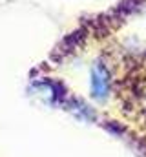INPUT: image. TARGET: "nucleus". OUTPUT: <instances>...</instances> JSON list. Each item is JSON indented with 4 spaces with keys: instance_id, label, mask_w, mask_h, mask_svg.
<instances>
[{
    "instance_id": "obj_1",
    "label": "nucleus",
    "mask_w": 146,
    "mask_h": 157,
    "mask_svg": "<svg viewBox=\"0 0 146 157\" xmlns=\"http://www.w3.org/2000/svg\"><path fill=\"white\" fill-rule=\"evenodd\" d=\"M90 86H91L93 99H97V101H104L106 99L108 90H110V75H108V70L102 64H95L93 66Z\"/></svg>"
}]
</instances>
